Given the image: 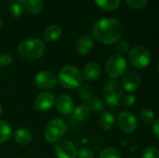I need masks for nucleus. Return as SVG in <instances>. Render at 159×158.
I'll list each match as a JSON object with an SVG mask.
<instances>
[{"label": "nucleus", "instance_id": "1", "mask_svg": "<svg viewBox=\"0 0 159 158\" xmlns=\"http://www.w3.org/2000/svg\"><path fill=\"white\" fill-rule=\"evenodd\" d=\"M92 34L102 44L113 45L121 40L124 34V26L116 19L102 18L94 23Z\"/></svg>", "mask_w": 159, "mask_h": 158}, {"label": "nucleus", "instance_id": "2", "mask_svg": "<svg viewBox=\"0 0 159 158\" xmlns=\"http://www.w3.org/2000/svg\"><path fill=\"white\" fill-rule=\"evenodd\" d=\"M58 79L61 86L64 88L75 89L82 85L83 75L76 67L73 65H66L60 70Z\"/></svg>", "mask_w": 159, "mask_h": 158}, {"label": "nucleus", "instance_id": "3", "mask_svg": "<svg viewBox=\"0 0 159 158\" xmlns=\"http://www.w3.org/2000/svg\"><path fill=\"white\" fill-rule=\"evenodd\" d=\"M46 46L43 41L37 38H29L21 41L18 46L20 55L27 60H37L45 53Z\"/></svg>", "mask_w": 159, "mask_h": 158}, {"label": "nucleus", "instance_id": "4", "mask_svg": "<svg viewBox=\"0 0 159 158\" xmlns=\"http://www.w3.org/2000/svg\"><path fill=\"white\" fill-rule=\"evenodd\" d=\"M67 132V124L61 118L51 119L46 126L44 136L48 142H58Z\"/></svg>", "mask_w": 159, "mask_h": 158}, {"label": "nucleus", "instance_id": "5", "mask_svg": "<svg viewBox=\"0 0 159 158\" xmlns=\"http://www.w3.org/2000/svg\"><path fill=\"white\" fill-rule=\"evenodd\" d=\"M128 62L126 59L119 54L112 55L105 63V72L107 75L113 79L122 77L126 74Z\"/></svg>", "mask_w": 159, "mask_h": 158}, {"label": "nucleus", "instance_id": "6", "mask_svg": "<svg viewBox=\"0 0 159 158\" xmlns=\"http://www.w3.org/2000/svg\"><path fill=\"white\" fill-rule=\"evenodd\" d=\"M123 90L121 82L116 79L108 81L103 88L104 101L110 106H117L123 97Z\"/></svg>", "mask_w": 159, "mask_h": 158}, {"label": "nucleus", "instance_id": "7", "mask_svg": "<svg viewBox=\"0 0 159 158\" xmlns=\"http://www.w3.org/2000/svg\"><path fill=\"white\" fill-rule=\"evenodd\" d=\"M129 60L134 67L143 69L150 64L151 53L149 49L143 46H135L129 50Z\"/></svg>", "mask_w": 159, "mask_h": 158}, {"label": "nucleus", "instance_id": "8", "mask_svg": "<svg viewBox=\"0 0 159 158\" xmlns=\"http://www.w3.org/2000/svg\"><path fill=\"white\" fill-rule=\"evenodd\" d=\"M116 123L118 128L127 133H131L135 131L138 128V121L135 115L128 111L120 113L117 116Z\"/></svg>", "mask_w": 159, "mask_h": 158}, {"label": "nucleus", "instance_id": "9", "mask_svg": "<svg viewBox=\"0 0 159 158\" xmlns=\"http://www.w3.org/2000/svg\"><path fill=\"white\" fill-rule=\"evenodd\" d=\"M54 153L57 158H76L77 150L71 141L61 140L56 143Z\"/></svg>", "mask_w": 159, "mask_h": 158}, {"label": "nucleus", "instance_id": "10", "mask_svg": "<svg viewBox=\"0 0 159 158\" xmlns=\"http://www.w3.org/2000/svg\"><path fill=\"white\" fill-rule=\"evenodd\" d=\"M34 82L39 88L52 89L57 86L58 79L54 73L50 71H42L35 75Z\"/></svg>", "mask_w": 159, "mask_h": 158}, {"label": "nucleus", "instance_id": "11", "mask_svg": "<svg viewBox=\"0 0 159 158\" xmlns=\"http://www.w3.org/2000/svg\"><path fill=\"white\" fill-rule=\"evenodd\" d=\"M55 103V97L49 91L40 92L34 101V107L39 112H47L50 110Z\"/></svg>", "mask_w": 159, "mask_h": 158}, {"label": "nucleus", "instance_id": "12", "mask_svg": "<svg viewBox=\"0 0 159 158\" xmlns=\"http://www.w3.org/2000/svg\"><path fill=\"white\" fill-rule=\"evenodd\" d=\"M121 85L124 90L128 92H134L141 85V76L137 72H128L123 75Z\"/></svg>", "mask_w": 159, "mask_h": 158}, {"label": "nucleus", "instance_id": "13", "mask_svg": "<svg viewBox=\"0 0 159 158\" xmlns=\"http://www.w3.org/2000/svg\"><path fill=\"white\" fill-rule=\"evenodd\" d=\"M55 105H56L58 112L64 115H68L72 114L75 109L74 101L67 94H61L55 100Z\"/></svg>", "mask_w": 159, "mask_h": 158}, {"label": "nucleus", "instance_id": "14", "mask_svg": "<svg viewBox=\"0 0 159 158\" xmlns=\"http://www.w3.org/2000/svg\"><path fill=\"white\" fill-rule=\"evenodd\" d=\"M102 68L101 65L98 62L91 61L86 64V66L83 69V77L88 81H94L98 79L101 75Z\"/></svg>", "mask_w": 159, "mask_h": 158}, {"label": "nucleus", "instance_id": "15", "mask_svg": "<svg viewBox=\"0 0 159 158\" xmlns=\"http://www.w3.org/2000/svg\"><path fill=\"white\" fill-rule=\"evenodd\" d=\"M94 47V41L90 35H83L76 41L75 49L80 55H88Z\"/></svg>", "mask_w": 159, "mask_h": 158}, {"label": "nucleus", "instance_id": "16", "mask_svg": "<svg viewBox=\"0 0 159 158\" xmlns=\"http://www.w3.org/2000/svg\"><path fill=\"white\" fill-rule=\"evenodd\" d=\"M14 140L20 145H27L32 142L33 134L29 129L21 128V129H19L15 131Z\"/></svg>", "mask_w": 159, "mask_h": 158}, {"label": "nucleus", "instance_id": "17", "mask_svg": "<svg viewBox=\"0 0 159 158\" xmlns=\"http://www.w3.org/2000/svg\"><path fill=\"white\" fill-rule=\"evenodd\" d=\"M61 35V28L57 24L48 26L44 32V39L46 42H53L58 40Z\"/></svg>", "mask_w": 159, "mask_h": 158}, {"label": "nucleus", "instance_id": "18", "mask_svg": "<svg viewBox=\"0 0 159 158\" xmlns=\"http://www.w3.org/2000/svg\"><path fill=\"white\" fill-rule=\"evenodd\" d=\"M116 124V118L114 115L110 112H103L99 120V125L103 130H111Z\"/></svg>", "mask_w": 159, "mask_h": 158}, {"label": "nucleus", "instance_id": "19", "mask_svg": "<svg viewBox=\"0 0 159 158\" xmlns=\"http://www.w3.org/2000/svg\"><path fill=\"white\" fill-rule=\"evenodd\" d=\"M22 4L24 7L33 14H40L44 8L42 0H22Z\"/></svg>", "mask_w": 159, "mask_h": 158}, {"label": "nucleus", "instance_id": "20", "mask_svg": "<svg viewBox=\"0 0 159 158\" xmlns=\"http://www.w3.org/2000/svg\"><path fill=\"white\" fill-rule=\"evenodd\" d=\"M12 135L11 127L4 120L0 119V144L7 142Z\"/></svg>", "mask_w": 159, "mask_h": 158}, {"label": "nucleus", "instance_id": "21", "mask_svg": "<svg viewBox=\"0 0 159 158\" xmlns=\"http://www.w3.org/2000/svg\"><path fill=\"white\" fill-rule=\"evenodd\" d=\"M74 117L75 120L79 122H83L87 120L89 116L90 110L87 105H79L75 109H74Z\"/></svg>", "mask_w": 159, "mask_h": 158}, {"label": "nucleus", "instance_id": "22", "mask_svg": "<svg viewBox=\"0 0 159 158\" xmlns=\"http://www.w3.org/2000/svg\"><path fill=\"white\" fill-rule=\"evenodd\" d=\"M98 7L104 10L113 11L119 7L120 0H94Z\"/></svg>", "mask_w": 159, "mask_h": 158}, {"label": "nucleus", "instance_id": "23", "mask_svg": "<svg viewBox=\"0 0 159 158\" xmlns=\"http://www.w3.org/2000/svg\"><path fill=\"white\" fill-rule=\"evenodd\" d=\"M87 106L89 110H92L94 112H101L104 109V103L103 102L99 99L98 97H91L88 101Z\"/></svg>", "mask_w": 159, "mask_h": 158}, {"label": "nucleus", "instance_id": "24", "mask_svg": "<svg viewBox=\"0 0 159 158\" xmlns=\"http://www.w3.org/2000/svg\"><path fill=\"white\" fill-rule=\"evenodd\" d=\"M140 119L142 120L143 123L150 125L153 124L154 121L156 120V116H155V113L153 110L150 109H143L140 113Z\"/></svg>", "mask_w": 159, "mask_h": 158}, {"label": "nucleus", "instance_id": "25", "mask_svg": "<svg viewBox=\"0 0 159 158\" xmlns=\"http://www.w3.org/2000/svg\"><path fill=\"white\" fill-rule=\"evenodd\" d=\"M100 158H121L120 152L114 147H106L100 153Z\"/></svg>", "mask_w": 159, "mask_h": 158}, {"label": "nucleus", "instance_id": "26", "mask_svg": "<svg viewBox=\"0 0 159 158\" xmlns=\"http://www.w3.org/2000/svg\"><path fill=\"white\" fill-rule=\"evenodd\" d=\"M78 94L82 98V100L89 101L92 97V89L89 85H81L78 88Z\"/></svg>", "mask_w": 159, "mask_h": 158}, {"label": "nucleus", "instance_id": "27", "mask_svg": "<svg viewBox=\"0 0 159 158\" xmlns=\"http://www.w3.org/2000/svg\"><path fill=\"white\" fill-rule=\"evenodd\" d=\"M142 158H159L158 148L155 146L146 148L142 154Z\"/></svg>", "mask_w": 159, "mask_h": 158}, {"label": "nucleus", "instance_id": "28", "mask_svg": "<svg viewBox=\"0 0 159 158\" xmlns=\"http://www.w3.org/2000/svg\"><path fill=\"white\" fill-rule=\"evenodd\" d=\"M129 49V45L127 40L118 41V43L116 45V51L118 52L119 55H121V56L125 55L126 53H128Z\"/></svg>", "mask_w": 159, "mask_h": 158}, {"label": "nucleus", "instance_id": "29", "mask_svg": "<svg viewBox=\"0 0 159 158\" xmlns=\"http://www.w3.org/2000/svg\"><path fill=\"white\" fill-rule=\"evenodd\" d=\"M126 1L128 6L133 9L143 8V7H145V5L148 2V0H126Z\"/></svg>", "mask_w": 159, "mask_h": 158}, {"label": "nucleus", "instance_id": "30", "mask_svg": "<svg viewBox=\"0 0 159 158\" xmlns=\"http://www.w3.org/2000/svg\"><path fill=\"white\" fill-rule=\"evenodd\" d=\"M135 101H136V99L133 94H128V95L122 97V99H121V102H122L123 106L128 107V108L131 107L135 103Z\"/></svg>", "mask_w": 159, "mask_h": 158}, {"label": "nucleus", "instance_id": "31", "mask_svg": "<svg viewBox=\"0 0 159 158\" xmlns=\"http://www.w3.org/2000/svg\"><path fill=\"white\" fill-rule=\"evenodd\" d=\"M10 13L14 16V17H19L21 15L22 13V7L20 6V3L18 2H13L10 5Z\"/></svg>", "mask_w": 159, "mask_h": 158}, {"label": "nucleus", "instance_id": "32", "mask_svg": "<svg viewBox=\"0 0 159 158\" xmlns=\"http://www.w3.org/2000/svg\"><path fill=\"white\" fill-rule=\"evenodd\" d=\"M12 61V56L8 53H2L0 55V66L7 67Z\"/></svg>", "mask_w": 159, "mask_h": 158}, {"label": "nucleus", "instance_id": "33", "mask_svg": "<svg viewBox=\"0 0 159 158\" xmlns=\"http://www.w3.org/2000/svg\"><path fill=\"white\" fill-rule=\"evenodd\" d=\"M77 158H93V153L89 148H82L77 152Z\"/></svg>", "mask_w": 159, "mask_h": 158}, {"label": "nucleus", "instance_id": "34", "mask_svg": "<svg viewBox=\"0 0 159 158\" xmlns=\"http://www.w3.org/2000/svg\"><path fill=\"white\" fill-rule=\"evenodd\" d=\"M152 129H153V132H154V134L156 135V137H157V138H158L159 137V121L157 120V119H156V120L154 121Z\"/></svg>", "mask_w": 159, "mask_h": 158}, {"label": "nucleus", "instance_id": "35", "mask_svg": "<svg viewBox=\"0 0 159 158\" xmlns=\"http://www.w3.org/2000/svg\"><path fill=\"white\" fill-rule=\"evenodd\" d=\"M2 112H3V107H2V105L0 104V115L2 114Z\"/></svg>", "mask_w": 159, "mask_h": 158}, {"label": "nucleus", "instance_id": "36", "mask_svg": "<svg viewBox=\"0 0 159 158\" xmlns=\"http://www.w3.org/2000/svg\"><path fill=\"white\" fill-rule=\"evenodd\" d=\"M1 27H2V21H1V20H0V29H1Z\"/></svg>", "mask_w": 159, "mask_h": 158}, {"label": "nucleus", "instance_id": "37", "mask_svg": "<svg viewBox=\"0 0 159 158\" xmlns=\"http://www.w3.org/2000/svg\"><path fill=\"white\" fill-rule=\"evenodd\" d=\"M129 158H134V157H129Z\"/></svg>", "mask_w": 159, "mask_h": 158}]
</instances>
